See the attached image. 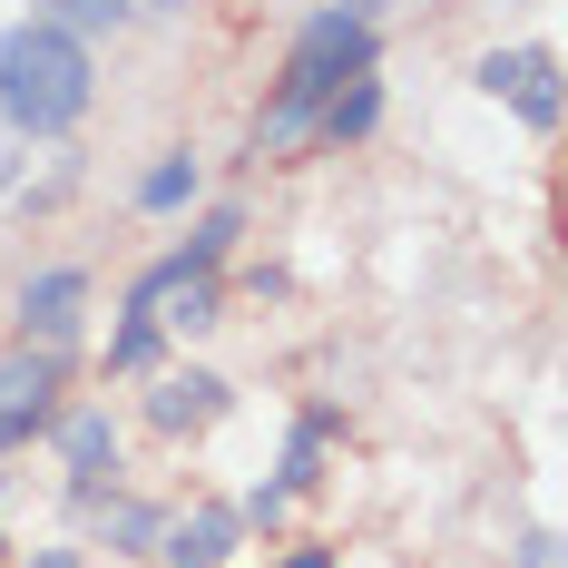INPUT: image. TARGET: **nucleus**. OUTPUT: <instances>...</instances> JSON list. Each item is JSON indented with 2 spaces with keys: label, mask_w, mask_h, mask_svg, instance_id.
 Returning a JSON list of instances; mask_svg holds the SVG:
<instances>
[{
  "label": "nucleus",
  "mask_w": 568,
  "mask_h": 568,
  "mask_svg": "<svg viewBox=\"0 0 568 568\" xmlns=\"http://www.w3.org/2000/svg\"><path fill=\"white\" fill-rule=\"evenodd\" d=\"M216 402H226V383H206V373H168L158 383V432H196V422H216Z\"/></svg>",
  "instance_id": "6"
},
{
  "label": "nucleus",
  "mask_w": 568,
  "mask_h": 568,
  "mask_svg": "<svg viewBox=\"0 0 568 568\" xmlns=\"http://www.w3.org/2000/svg\"><path fill=\"white\" fill-rule=\"evenodd\" d=\"M0 109L20 118L30 138H50V128H69L89 109V50H79V30H59V20L0 30Z\"/></svg>",
  "instance_id": "1"
},
{
  "label": "nucleus",
  "mask_w": 568,
  "mask_h": 568,
  "mask_svg": "<svg viewBox=\"0 0 568 568\" xmlns=\"http://www.w3.org/2000/svg\"><path fill=\"white\" fill-rule=\"evenodd\" d=\"M480 89L510 99L529 128H559V59H549V50H490V59H480Z\"/></svg>",
  "instance_id": "5"
},
{
  "label": "nucleus",
  "mask_w": 568,
  "mask_h": 568,
  "mask_svg": "<svg viewBox=\"0 0 568 568\" xmlns=\"http://www.w3.org/2000/svg\"><path fill=\"white\" fill-rule=\"evenodd\" d=\"M226 539H235V519H226V510H196L186 529H176L168 559H176V568H216V559H226Z\"/></svg>",
  "instance_id": "8"
},
{
  "label": "nucleus",
  "mask_w": 568,
  "mask_h": 568,
  "mask_svg": "<svg viewBox=\"0 0 568 568\" xmlns=\"http://www.w3.org/2000/svg\"><path fill=\"white\" fill-rule=\"evenodd\" d=\"M128 10H176V0H128Z\"/></svg>",
  "instance_id": "13"
},
{
  "label": "nucleus",
  "mask_w": 568,
  "mask_h": 568,
  "mask_svg": "<svg viewBox=\"0 0 568 568\" xmlns=\"http://www.w3.org/2000/svg\"><path fill=\"white\" fill-rule=\"evenodd\" d=\"M40 568H69V559H59V549H50V559H40Z\"/></svg>",
  "instance_id": "14"
},
{
  "label": "nucleus",
  "mask_w": 568,
  "mask_h": 568,
  "mask_svg": "<svg viewBox=\"0 0 568 568\" xmlns=\"http://www.w3.org/2000/svg\"><path fill=\"white\" fill-rule=\"evenodd\" d=\"M50 393H59V353H50V343H40V353H30V343L0 353V452L30 442V432L50 422Z\"/></svg>",
  "instance_id": "4"
},
{
  "label": "nucleus",
  "mask_w": 568,
  "mask_h": 568,
  "mask_svg": "<svg viewBox=\"0 0 568 568\" xmlns=\"http://www.w3.org/2000/svg\"><path fill=\"white\" fill-rule=\"evenodd\" d=\"M30 324H40V343H69V324H79V275L69 265L30 284Z\"/></svg>",
  "instance_id": "7"
},
{
  "label": "nucleus",
  "mask_w": 568,
  "mask_h": 568,
  "mask_svg": "<svg viewBox=\"0 0 568 568\" xmlns=\"http://www.w3.org/2000/svg\"><path fill=\"white\" fill-rule=\"evenodd\" d=\"M50 20H59V30H118L128 0H50Z\"/></svg>",
  "instance_id": "10"
},
{
  "label": "nucleus",
  "mask_w": 568,
  "mask_h": 568,
  "mask_svg": "<svg viewBox=\"0 0 568 568\" xmlns=\"http://www.w3.org/2000/svg\"><path fill=\"white\" fill-rule=\"evenodd\" d=\"M99 460H109V422H99V412H79V422H69V470H79V490L99 480Z\"/></svg>",
  "instance_id": "9"
},
{
  "label": "nucleus",
  "mask_w": 568,
  "mask_h": 568,
  "mask_svg": "<svg viewBox=\"0 0 568 568\" xmlns=\"http://www.w3.org/2000/svg\"><path fill=\"white\" fill-rule=\"evenodd\" d=\"M353 69H373V30H363V10H324L314 30H304V50H294V69H284L275 109H265V148H294L314 118L334 109V89L353 79Z\"/></svg>",
  "instance_id": "2"
},
{
  "label": "nucleus",
  "mask_w": 568,
  "mask_h": 568,
  "mask_svg": "<svg viewBox=\"0 0 568 568\" xmlns=\"http://www.w3.org/2000/svg\"><path fill=\"white\" fill-rule=\"evenodd\" d=\"M519 568H559V539H529V559Z\"/></svg>",
  "instance_id": "12"
},
{
  "label": "nucleus",
  "mask_w": 568,
  "mask_h": 568,
  "mask_svg": "<svg viewBox=\"0 0 568 568\" xmlns=\"http://www.w3.org/2000/svg\"><path fill=\"white\" fill-rule=\"evenodd\" d=\"M158 324H176V334L216 324V284H206V265H196V255H176L168 275H148V284H138V314H128V334H118V363H148Z\"/></svg>",
  "instance_id": "3"
},
{
  "label": "nucleus",
  "mask_w": 568,
  "mask_h": 568,
  "mask_svg": "<svg viewBox=\"0 0 568 568\" xmlns=\"http://www.w3.org/2000/svg\"><path fill=\"white\" fill-rule=\"evenodd\" d=\"M186 186H196V168H186V158H168V168L148 176V186H138V196H148V206H176V196H186Z\"/></svg>",
  "instance_id": "11"
}]
</instances>
